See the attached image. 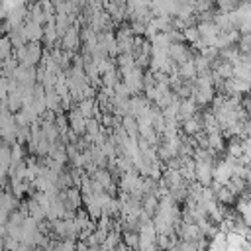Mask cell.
I'll list each match as a JSON object with an SVG mask.
<instances>
[{
  "label": "cell",
  "mask_w": 251,
  "mask_h": 251,
  "mask_svg": "<svg viewBox=\"0 0 251 251\" xmlns=\"http://www.w3.org/2000/svg\"><path fill=\"white\" fill-rule=\"evenodd\" d=\"M122 82L127 86V90L131 92V96H137L143 92V71L133 67L131 71H126L122 75Z\"/></svg>",
  "instance_id": "obj_1"
},
{
  "label": "cell",
  "mask_w": 251,
  "mask_h": 251,
  "mask_svg": "<svg viewBox=\"0 0 251 251\" xmlns=\"http://www.w3.org/2000/svg\"><path fill=\"white\" fill-rule=\"evenodd\" d=\"M67 120H69V129H71V131H75L78 137H82V135L86 133V120L82 118V114L78 112V108H76V106H73V108L69 110Z\"/></svg>",
  "instance_id": "obj_2"
},
{
  "label": "cell",
  "mask_w": 251,
  "mask_h": 251,
  "mask_svg": "<svg viewBox=\"0 0 251 251\" xmlns=\"http://www.w3.org/2000/svg\"><path fill=\"white\" fill-rule=\"evenodd\" d=\"M22 33H24L25 43H31V41L39 43L43 39V25H39V24H35L31 20H25L24 25H22Z\"/></svg>",
  "instance_id": "obj_3"
},
{
  "label": "cell",
  "mask_w": 251,
  "mask_h": 251,
  "mask_svg": "<svg viewBox=\"0 0 251 251\" xmlns=\"http://www.w3.org/2000/svg\"><path fill=\"white\" fill-rule=\"evenodd\" d=\"M212 173H214V165L210 163H196L194 167V180L200 186H212Z\"/></svg>",
  "instance_id": "obj_4"
},
{
  "label": "cell",
  "mask_w": 251,
  "mask_h": 251,
  "mask_svg": "<svg viewBox=\"0 0 251 251\" xmlns=\"http://www.w3.org/2000/svg\"><path fill=\"white\" fill-rule=\"evenodd\" d=\"M167 57L173 59L176 65H180V63H184V61L192 59V53H190L188 45H184V43H175V45H169Z\"/></svg>",
  "instance_id": "obj_5"
},
{
  "label": "cell",
  "mask_w": 251,
  "mask_h": 251,
  "mask_svg": "<svg viewBox=\"0 0 251 251\" xmlns=\"http://www.w3.org/2000/svg\"><path fill=\"white\" fill-rule=\"evenodd\" d=\"M61 45H63L65 51L75 53L78 49V45H80V31L75 29V27H69V31L61 37Z\"/></svg>",
  "instance_id": "obj_6"
},
{
  "label": "cell",
  "mask_w": 251,
  "mask_h": 251,
  "mask_svg": "<svg viewBox=\"0 0 251 251\" xmlns=\"http://www.w3.org/2000/svg\"><path fill=\"white\" fill-rule=\"evenodd\" d=\"M196 112H198V106H196V102H194L192 98L180 100V104H178V114H176V122L182 124L184 120H190Z\"/></svg>",
  "instance_id": "obj_7"
},
{
  "label": "cell",
  "mask_w": 251,
  "mask_h": 251,
  "mask_svg": "<svg viewBox=\"0 0 251 251\" xmlns=\"http://www.w3.org/2000/svg\"><path fill=\"white\" fill-rule=\"evenodd\" d=\"M159 182H163L169 190H173V188H176L178 184H182L184 180L180 178V175H178V171H173V169H165L163 171V175H161V178H159Z\"/></svg>",
  "instance_id": "obj_8"
},
{
  "label": "cell",
  "mask_w": 251,
  "mask_h": 251,
  "mask_svg": "<svg viewBox=\"0 0 251 251\" xmlns=\"http://www.w3.org/2000/svg\"><path fill=\"white\" fill-rule=\"evenodd\" d=\"M139 176H141V175H137V171H129V173L120 175V192L129 194V192H131V188L137 184Z\"/></svg>",
  "instance_id": "obj_9"
},
{
  "label": "cell",
  "mask_w": 251,
  "mask_h": 251,
  "mask_svg": "<svg viewBox=\"0 0 251 251\" xmlns=\"http://www.w3.org/2000/svg\"><path fill=\"white\" fill-rule=\"evenodd\" d=\"M176 75H178L182 80H194V78L198 76V73H196V67H194V61H192V59H188V61L180 63V65H178V71H176Z\"/></svg>",
  "instance_id": "obj_10"
},
{
  "label": "cell",
  "mask_w": 251,
  "mask_h": 251,
  "mask_svg": "<svg viewBox=\"0 0 251 251\" xmlns=\"http://www.w3.org/2000/svg\"><path fill=\"white\" fill-rule=\"evenodd\" d=\"M208 149L214 151L216 155L226 151V137L222 135V131H216V133H208Z\"/></svg>",
  "instance_id": "obj_11"
},
{
  "label": "cell",
  "mask_w": 251,
  "mask_h": 251,
  "mask_svg": "<svg viewBox=\"0 0 251 251\" xmlns=\"http://www.w3.org/2000/svg\"><path fill=\"white\" fill-rule=\"evenodd\" d=\"M0 210L6 212V214H12L18 210V198L12 194V192H4L0 196Z\"/></svg>",
  "instance_id": "obj_12"
},
{
  "label": "cell",
  "mask_w": 251,
  "mask_h": 251,
  "mask_svg": "<svg viewBox=\"0 0 251 251\" xmlns=\"http://www.w3.org/2000/svg\"><path fill=\"white\" fill-rule=\"evenodd\" d=\"M122 127L127 133V137H131V139H137L139 137V127H137V120L135 118H131V116L122 118Z\"/></svg>",
  "instance_id": "obj_13"
},
{
  "label": "cell",
  "mask_w": 251,
  "mask_h": 251,
  "mask_svg": "<svg viewBox=\"0 0 251 251\" xmlns=\"http://www.w3.org/2000/svg\"><path fill=\"white\" fill-rule=\"evenodd\" d=\"M204 114V131L206 133H216V131H220V122H218V118L210 112V110H206V112H202Z\"/></svg>",
  "instance_id": "obj_14"
},
{
  "label": "cell",
  "mask_w": 251,
  "mask_h": 251,
  "mask_svg": "<svg viewBox=\"0 0 251 251\" xmlns=\"http://www.w3.org/2000/svg\"><path fill=\"white\" fill-rule=\"evenodd\" d=\"M141 208H143V212L147 214V216H155L157 214V208H159V200L153 196V194H147V196H143V200H141Z\"/></svg>",
  "instance_id": "obj_15"
},
{
  "label": "cell",
  "mask_w": 251,
  "mask_h": 251,
  "mask_svg": "<svg viewBox=\"0 0 251 251\" xmlns=\"http://www.w3.org/2000/svg\"><path fill=\"white\" fill-rule=\"evenodd\" d=\"M100 80H102V86H104V88L114 90V86L122 80V76H120V71H118V69H114V71H110V73L102 75V76H100Z\"/></svg>",
  "instance_id": "obj_16"
},
{
  "label": "cell",
  "mask_w": 251,
  "mask_h": 251,
  "mask_svg": "<svg viewBox=\"0 0 251 251\" xmlns=\"http://www.w3.org/2000/svg\"><path fill=\"white\" fill-rule=\"evenodd\" d=\"M122 243L131 251L139 247V231H122Z\"/></svg>",
  "instance_id": "obj_17"
},
{
  "label": "cell",
  "mask_w": 251,
  "mask_h": 251,
  "mask_svg": "<svg viewBox=\"0 0 251 251\" xmlns=\"http://www.w3.org/2000/svg\"><path fill=\"white\" fill-rule=\"evenodd\" d=\"M233 78L251 82V65H243V63L233 65Z\"/></svg>",
  "instance_id": "obj_18"
},
{
  "label": "cell",
  "mask_w": 251,
  "mask_h": 251,
  "mask_svg": "<svg viewBox=\"0 0 251 251\" xmlns=\"http://www.w3.org/2000/svg\"><path fill=\"white\" fill-rule=\"evenodd\" d=\"M12 57H14V47H12V43H10L8 37H2V39H0V63L8 61V59H12Z\"/></svg>",
  "instance_id": "obj_19"
},
{
  "label": "cell",
  "mask_w": 251,
  "mask_h": 251,
  "mask_svg": "<svg viewBox=\"0 0 251 251\" xmlns=\"http://www.w3.org/2000/svg\"><path fill=\"white\" fill-rule=\"evenodd\" d=\"M100 129H102V124H100L96 118L86 120V133H84V135H86L90 141H92V139H94V137L100 133Z\"/></svg>",
  "instance_id": "obj_20"
},
{
  "label": "cell",
  "mask_w": 251,
  "mask_h": 251,
  "mask_svg": "<svg viewBox=\"0 0 251 251\" xmlns=\"http://www.w3.org/2000/svg\"><path fill=\"white\" fill-rule=\"evenodd\" d=\"M231 88L235 94H247L251 92V82H245V80H239V78H231Z\"/></svg>",
  "instance_id": "obj_21"
},
{
  "label": "cell",
  "mask_w": 251,
  "mask_h": 251,
  "mask_svg": "<svg viewBox=\"0 0 251 251\" xmlns=\"http://www.w3.org/2000/svg\"><path fill=\"white\" fill-rule=\"evenodd\" d=\"M114 96H116L118 100H129V98H131V92H129V90H127V86L120 80V82L114 86Z\"/></svg>",
  "instance_id": "obj_22"
},
{
  "label": "cell",
  "mask_w": 251,
  "mask_h": 251,
  "mask_svg": "<svg viewBox=\"0 0 251 251\" xmlns=\"http://www.w3.org/2000/svg\"><path fill=\"white\" fill-rule=\"evenodd\" d=\"M182 37H184V41H188L190 45H192V43H196V41L200 39L198 27H196V25H192V27H186V29H182Z\"/></svg>",
  "instance_id": "obj_23"
},
{
  "label": "cell",
  "mask_w": 251,
  "mask_h": 251,
  "mask_svg": "<svg viewBox=\"0 0 251 251\" xmlns=\"http://www.w3.org/2000/svg\"><path fill=\"white\" fill-rule=\"evenodd\" d=\"M241 108H243L247 114H251V96H247V98H241Z\"/></svg>",
  "instance_id": "obj_24"
},
{
  "label": "cell",
  "mask_w": 251,
  "mask_h": 251,
  "mask_svg": "<svg viewBox=\"0 0 251 251\" xmlns=\"http://www.w3.org/2000/svg\"><path fill=\"white\" fill-rule=\"evenodd\" d=\"M241 147H243V153H251V137L241 139Z\"/></svg>",
  "instance_id": "obj_25"
}]
</instances>
